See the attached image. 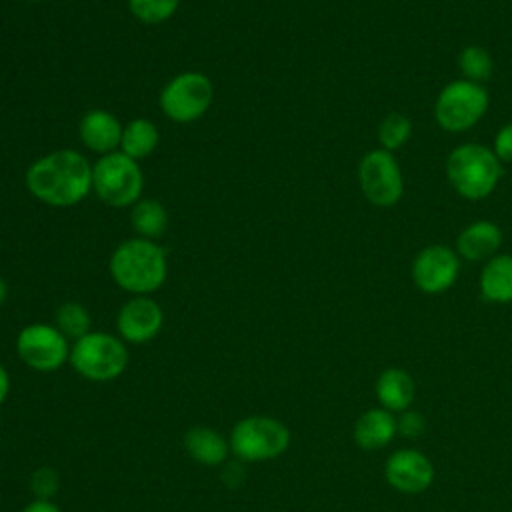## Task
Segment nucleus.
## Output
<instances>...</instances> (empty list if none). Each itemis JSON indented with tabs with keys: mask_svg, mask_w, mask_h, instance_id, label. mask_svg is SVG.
Segmentation results:
<instances>
[{
	"mask_svg": "<svg viewBox=\"0 0 512 512\" xmlns=\"http://www.w3.org/2000/svg\"><path fill=\"white\" fill-rule=\"evenodd\" d=\"M28 192L42 204L68 208L92 190V166L76 150H54L34 160L24 176Z\"/></svg>",
	"mask_w": 512,
	"mask_h": 512,
	"instance_id": "1",
	"label": "nucleus"
},
{
	"mask_svg": "<svg viewBox=\"0 0 512 512\" xmlns=\"http://www.w3.org/2000/svg\"><path fill=\"white\" fill-rule=\"evenodd\" d=\"M108 270L122 290L134 296H148L166 280V252L154 240L130 238L116 246Z\"/></svg>",
	"mask_w": 512,
	"mask_h": 512,
	"instance_id": "2",
	"label": "nucleus"
},
{
	"mask_svg": "<svg viewBox=\"0 0 512 512\" xmlns=\"http://www.w3.org/2000/svg\"><path fill=\"white\" fill-rule=\"evenodd\" d=\"M446 176L452 188L466 200H482L494 192L502 176L494 150L466 142L456 146L446 160Z\"/></svg>",
	"mask_w": 512,
	"mask_h": 512,
	"instance_id": "3",
	"label": "nucleus"
},
{
	"mask_svg": "<svg viewBox=\"0 0 512 512\" xmlns=\"http://www.w3.org/2000/svg\"><path fill=\"white\" fill-rule=\"evenodd\" d=\"M68 362L82 378L108 382L126 370L128 350L120 336L90 330L86 336L74 340Z\"/></svg>",
	"mask_w": 512,
	"mask_h": 512,
	"instance_id": "4",
	"label": "nucleus"
},
{
	"mask_svg": "<svg viewBox=\"0 0 512 512\" xmlns=\"http://www.w3.org/2000/svg\"><path fill=\"white\" fill-rule=\"evenodd\" d=\"M230 454L236 460L264 462L282 456L290 446V430L284 422L272 416H246L238 420L228 436Z\"/></svg>",
	"mask_w": 512,
	"mask_h": 512,
	"instance_id": "5",
	"label": "nucleus"
},
{
	"mask_svg": "<svg viewBox=\"0 0 512 512\" xmlns=\"http://www.w3.org/2000/svg\"><path fill=\"white\" fill-rule=\"evenodd\" d=\"M144 188V176L138 160L124 152H110L98 158L92 166V190L96 196L114 208L134 206Z\"/></svg>",
	"mask_w": 512,
	"mask_h": 512,
	"instance_id": "6",
	"label": "nucleus"
},
{
	"mask_svg": "<svg viewBox=\"0 0 512 512\" xmlns=\"http://www.w3.org/2000/svg\"><path fill=\"white\" fill-rule=\"evenodd\" d=\"M490 104L482 84L470 80H454L446 84L434 104V118L446 132H464L476 126Z\"/></svg>",
	"mask_w": 512,
	"mask_h": 512,
	"instance_id": "7",
	"label": "nucleus"
},
{
	"mask_svg": "<svg viewBox=\"0 0 512 512\" xmlns=\"http://www.w3.org/2000/svg\"><path fill=\"white\" fill-rule=\"evenodd\" d=\"M214 100V86L202 72H182L160 92V108L172 122L188 124L202 118Z\"/></svg>",
	"mask_w": 512,
	"mask_h": 512,
	"instance_id": "8",
	"label": "nucleus"
},
{
	"mask_svg": "<svg viewBox=\"0 0 512 512\" xmlns=\"http://www.w3.org/2000/svg\"><path fill=\"white\" fill-rule=\"evenodd\" d=\"M18 358L36 372H54L70 358V340L54 324H28L16 336Z\"/></svg>",
	"mask_w": 512,
	"mask_h": 512,
	"instance_id": "9",
	"label": "nucleus"
},
{
	"mask_svg": "<svg viewBox=\"0 0 512 512\" xmlns=\"http://www.w3.org/2000/svg\"><path fill=\"white\" fill-rule=\"evenodd\" d=\"M358 182L364 198L380 208L394 206L404 192V178L398 160L384 148L364 154L358 166Z\"/></svg>",
	"mask_w": 512,
	"mask_h": 512,
	"instance_id": "10",
	"label": "nucleus"
},
{
	"mask_svg": "<svg viewBox=\"0 0 512 512\" xmlns=\"http://www.w3.org/2000/svg\"><path fill=\"white\" fill-rule=\"evenodd\" d=\"M458 272V254L444 244H430L422 248L412 262V280L426 294H440L452 288Z\"/></svg>",
	"mask_w": 512,
	"mask_h": 512,
	"instance_id": "11",
	"label": "nucleus"
},
{
	"mask_svg": "<svg viewBox=\"0 0 512 512\" xmlns=\"http://www.w3.org/2000/svg\"><path fill=\"white\" fill-rule=\"evenodd\" d=\"M164 324V312L150 296H134L118 310L116 330L124 342L146 344L158 336Z\"/></svg>",
	"mask_w": 512,
	"mask_h": 512,
	"instance_id": "12",
	"label": "nucleus"
},
{
	"mask_svg": "<svg viewBox=\"0 0 512 512\" xmlns=\"http://www.w3.org/2000/svg\"><path fill=\"white\" fill-rule=\"evenodd\" d=\"M384 476L394 490L404 494H420L434 482V466L426 454L404 448L388 456Z\"/></svg>",
	"mask_w": 512,
	"mask_h": 512,
	"instance_id": "13",
	"label": "nucleus"
},
{
	"mask_svg": "<svg viewBox=\"0 0 512 512\" xmlns=\"http://www.w3.org/2000/svg\"><path fill=\"white\" fill-rule=\"evenodd\" d=\"M122 130L124 126L120 124V120L112 112L102 108L86 112L78 126L82 144L100 156L116 152V148H120Z\"/></svg>",
	"mask_w": 512,
	"mask_h": 512,
	"instance_id": "14",
	"label": "nucleus"
},
{
	"mask_svg": "<svg viewBox=\"0 0 512 512\" xmlns=\"http://www.w3.org/2000/svg\"><path fill=\"white\" fill-rule=\"evenodd\" d=\"M502 244L500 228L490 220H478L468 224L456 238V254L464 260L480 262L496 256Z\"/></svg>",
	"mask_w": 512,
	"mask_h": 512,
	"instance_id": "15",
	"label": "nucleus"
},
{
	"mask_svg": "<svg viewBox=\"0 0 512 512\" xmlns=\"http://www.w3.org/2000/svg\"><path fill=\"white\" fill-rule=\"evenodd\" d=\"M398 432V424L392 412L384 408H370L354 422V442L362 450H380L392 442Z\"/></svg>",
	"mask_w": 512,
	"mask_h": 512,
	"instance_id": "16",
	"label": "nucleus"
},
{
	"mask_svg": "<svg viewBox=\"0 0 512 512\" xmlns=\"http://www.w3.org/2000/svg\"><path fill=\"white\" fill-rule=\"evenodd\" d=\"M184 450L202 466H222L230 456L228 440L210 426H192L184 434Z\"/></svg>",
	"mask_w": 512,
	"mask_h": 512,
	"instance_id": "17",
	"label": "nucleus"
},
{
	"mask_svg": "<svg viewBox=\"0 0 512 512\" xmlns=\"http://www.w3.org/2000/svg\"><path fill=\"white\" fill-rule=\"evenodd\" d=\"M416 396L414 378L402 368H386L376 380V398L388 412H404Z\"/></svg>",
	"mask_w": 512,
	"mask_h": 512,
	"instance_id": "18",
	"label": "nucleus"
},
{
	"mask_svg": "<svg viewBox=\"0 0 512 512\" xmlns=\"http://www.w3.org/2000/svg\"><path fill=\"white\" fill-rule=\"evenodd\" d=\"M480 292L494 304L512 302V254L492 256L480 272Z\"/></svg>",
	"mask_w": 512,
	"mask_h": 512,
	"instance_id": "19",
	"label": "nucleus"
},
{
	"mask_svg": "<svg viewBox=\"0 0 512 512\" xmlns=\"http://www.w3.org/2000/svg\"><path fill=\"white\" fill-rule=\"evenodd\" d=\"M158 138V128L148 118L130 120L122 130L120 152L134 160H142L156 150Z\"/></svg>",
	"mask_w": 512,
	"mask_h": 512,
	"instance_id": "20",
	"label": "nucleus"
},
{
	"mask_svg": "<svg viewBox=\"0 0 512 512\" xmlns=\"http://www.w3.org/2000/svg\"><path fill=\"white\" fill-rule=\"evenodd\" d=\"M132 228L140 234V238L156 240L164 234L168 226V212L162 202L154 198H140L130 212Z\"/></svg>",
	"mask_w": 512,
	"mask_h": 512,
	"instance_id": "21",
	"label": "nucleus"
},
{
	"mask_svg": "<svg viewBox=\"0 0 512 512\" xmlns=\"http://www.w3.org/2000/svg\"><path fill=\"white\" fill-rule=\"evenodd\" d=\"M90 314L80 302H64L54 314V326L68 338L78 340L90 332Z\"/></svg>",
	"mask_w": 512,
	"mask_h": 512,
	"instance_id": "22",
	"label": "nucleus"
},
{
	"mask_svg": "<svg viewBox=\"0 0 512 512\" xmlns=\"http://www.w3.org/2000/svg\"><path fill=\"white\" fill-rule=\"evenodd\" d=\"M458 68L464 74V80L482 84L484 80H488L492 76L494 62H492V56H490V52L486 48H482V46H466L458 54Z\"/></svg>",
	"mask_w": 512,
	"mask_h": 512,
	"instance_id": "23",
	"label": "nucleus"
},
{
	"mask_svg": "<svg viewBox=\"0 0 512 512\" xmlns=\"http://www.w3.org/2000/svg\"><path fill=\"white\" fill-rule=\"evenodd\" d=\"M412 136V122L406 114L392 112L384 116V120L378 126V142L384 150L394 152L402 148Z\"/></svg>",
	"mask_w": 512,
	"mask_h": 512,
	"instance_id": "24",
	"label": "nucleus"
},
{
	"mask_svg": "<svg viewBox=\"0 0 512 512\" xmlns=\"http://www.w3.org/2000/svg\"><path fill=\"white\" fill-rule=\"evenodd\" d=\"M180 0H128L130 12L144 24H160L174 16Z\"/></svg>",
	"mask_w": 512,
	"mask_h": 512,
	"instance_id": "25",
	"label": "nucleus"
},
{
	"mask_svg": "<svg viewBox=\"0 0 512 512\" xmlns=\"http://www.w3.org/2000/svg\"><path fill=\"white\" fill-rule=\"evenodd\" d=\"M60 488V476L52 466H40L30 476V490L36 498L52 500Z\"/></svg>",
	"mask_w": 512,
	"mask_h": 512,
	"instance_id": "26",
	"label": "nucleus"
},
{
	"mask_svg": "<svg viewBox=\"0 0 512 512\" xmlns=\"http://www.w3.org/2000/svg\"><path fill=\"white\" fill-rule=\"evenodd\" d=\"M396 424H398V432L406 438H418L426 430L424 416L420 412H414V410L400 412V418H396Z\"/></svg>",
	"mask_w": 512,
	"mask_h": 512,
	"instance_id": "27",
	"label": "nucleus"
},
{
	"mask_svg": "<svg viewBox=\"0 0 512 512\" xmlns=\"http://www.w3.org/2000/svg\"><path fill=\"white\" fill-rule=\"evenodd\" d=\"M494 154L500 162H512V122L504 124L494 136Z\"/></svg>",
	"mask_w": 512,
	"mask_h": 512,
	"instance_id": "28",
	"label": "nucleus"
},
{
	"mask_svg": "<svg viewBox=\"0 0 512 512\" xmlns=\"http://www.w3.org/2000/svg\"><path fill=\"white\" fill-rule=\"evenodd\" d=\"M244 462L240 460H234V462H224V468H222V482L228 486V488H238L244 484V478H246V470L242 466Z\"/></svg>",
	"mask_w": 512,
	"mask_h": 512,
	"instance_id": "29",
	"label": "nucleus"
},
{
	"mask_svg": "<svg viewBox=\"0 0 512 512\" xmlns=\"http://www.w3.org/2000/svg\"><path fill=\"white\" fill-rule=\"evenodd\" d=\"M22 512H62L60 506L52 500H42V498H34L32 502H28Z\"/></svg>",
	"mask_w": 512,
	"mask_h": 512,
	"instance_id": "30",
	"label": "nucleus"
},
{
	"mask_svg": "<svg viewBox=\"0 0 512 512\" xmlns=\"http://www.w3.org/2000/svg\"><path fill=\"white\" fill-rule=\"evenodd\" d=\"M8 394H10V374H8V370L0 364V406L6 402Z\"/></svg>",
	"mask_w": 512,
	"mask_h": 512,
	"instance_id": "31",
	"label": "nucleus"
},
{
	"mask_svg": "<svg viewBox=\"0 0 512 512\" xmlns=\"http://www.w3.org/2000/svg\"><path fill=\"white\" fill-rule=\"evenodd\" d=\"M6 296H8V284H6V282H4V278L0 276V306L4 304Z\"/></svg>",
	"mask_w": 512,
	"mask_h": 512,
	"instance_id": "32",
	"label": "nucleus"
}]
</instances>
